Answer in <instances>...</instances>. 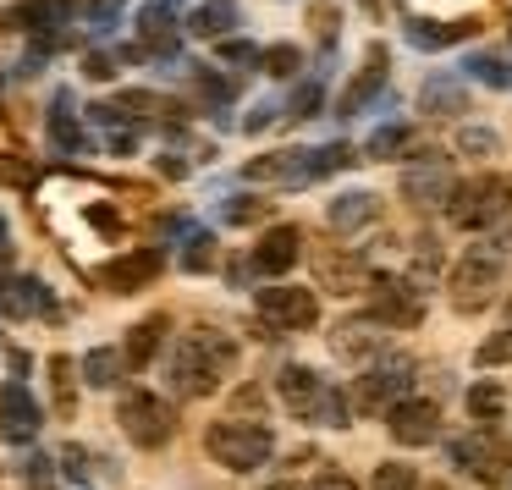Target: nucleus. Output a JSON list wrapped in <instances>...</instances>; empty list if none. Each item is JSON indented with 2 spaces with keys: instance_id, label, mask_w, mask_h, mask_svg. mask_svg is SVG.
Segmentation results:
<instances>
[{
  "instance_id": "23",
  "label": "nucleus",
  "mask_w": 512,
  "mask_h": 490,
  "mask_svg": "<svg viewBox=\"0 0 512 490\" xmlns=\"http://www.w3.org/2000/svg\"><path fill=\"white\" fill-rule=\"evenodd\" d=\"M325 221H331V232H364V226L380 221V199L375 193H342V199L325 210Z\"/></svg>"
},
{
  "instance_id": "12",
  "label": "nucleus",
  "mask_w": 512,
  "mask_h": 490,
  "mask_svg": "<svg viewBox=\"0 0 512 490\" xmlns=\"http://www.w3.org/2000/svg\"><path fill=\"white\" fill-rule=\"evenodd\" d=\"M386 430H391L397 446H424V441H435V430H441V408L424 402V397H397L386 408Z\"/></svg>"
},
{
  "instance_id": "20",
  "label": "nucleus",
  "mask_w": 512,
  "mask_h": 490,
  "mask_svg": "<svg viewBox=\"0 0 512 490\" xmlns=\"http://www.w3.org/2000/svg\"><path fill=\"white\" fill-rule=\"evenodd\" d=\"M149 276H160V248H138V254L111 259V265L100 270V281H105L111 292H138Z\"/></svg>"
},
{
  "instance_id": "26",
  "label": "nucleus",
  "mask_w": 512,
  "mask_h": 490,
  "mask_svg": "<svg viewBox=\"0 0 512 490\" xmlns=\"http://www.w3.org/2000/svg\"><path fill=\"white\" fill-rule=\"evenodd\" d=\"M226 28H237V12L226 0H210V6H193L188 12V34L193 39H221Z\"/></svg>"
},
{
  "instance_id": "9",
  "label": "nucleus",
  "mask_w": 512,
  "mask_h": 490,
  "mask_svg": "<svg viewBox=\"0 0 512 490\" xmlns=\"http://www.w3.org/2000/svg\"><path fill=\"white\" fill-rule=\"evenodd\" d=\"M452 463L463 474H474L479 485H501L512 474V446L496 430H468L463 441H452Z\"/></svg>"
},
{
  "instance_id": "7",
  "label": "nucleus",
  "mask_w": 512,
  "mask_h": 490,
  "mask_svg": "<svg viewBox=\"0 0 512 490\" xmlns=\"http://www.w3.org/2000/svg\"><path fill=\"white\" fill-rule=\"evenodd\" d=\"M369 320L375 325H397V331H413V325L424 320V292H419V281H408V276H369Z\"/></svg>"
},
{
  "instance_id": "8",
  "label": "nucleus",
  "mask_w": 512,
  "mask_h": 490,
  "mask_svg": "<svg viewBox=\"0 0 512 490\" xmlns=\"http://www.w3.org/2000/svg\"><path fill=\"white\" fill-rule=\"evenodd\" d=\"M254 303H259V331H265V342L276 331H309L320 320V298L303 287H265Z\"/></svg>"
},
{
  "instance_id": "16",
  "label": "nucleus",
  "mask_w": 512,
  "mask_h": 490,
  "mask_svg": "<svg viewBox=\"0 0 512 490\" xmlns=\"http://www.w3.org/2000/svg\"><path fill=\"white\" fill-rule=\"evenodd\" d=\"M419 166H408L402 171V199L408 204H441L446 199V188H452V177H446V160L435 155V149H424V155H413Z\"/></svg>"
},
{
  "instance_id": "5",
  "label": "nucleus",
  "mask_w": 512,
  "mask_h": 490,
  "mask_svg": "<svg viewBox=\"0 0 512 490\" xmlns=\"http://www.w3.org/2000/svg\"><path fill=\"white\" fill-rule=\"evenodd\" d=\"M501 292V243H479L457 259L452 270V309L457 314H479L490 309Z\"/></svg>"
},
{
  "instance_id": "39",
  "label": "nucleus",
  "mask_w": 512,
  "mask_h": 490,
  "mask_svg": "<svg viewBox=\"0 0 512 490\" xmlns=\"http://www.w3.org/2000/svg\"><path fill=\"white\" fill-rule=\"evenodd\" d=\"M320 100H325V94H320V83H303V89L292 94L287 116H292V122H309V116H320Z\"/></svg>"
},
{
  "instance_id": "32",
  "label": "nucleus",
  "mask_w": 512,
  "mask_h": 490,
  "mask_svg": "<svg viewBox=\"0 0 512 490\" xmlns=\"http://www.w3.org/2000/svg\"><path fill=\"white\" fill-rule=\"evenodd\" d=\"M215 265V237L210 232H188V248H182V270H210Z\"/></svg>"
},
{
  "instance_id": "47",
  "label": "nucleus",
  "mask_w": 512,
  "mask_h": 490,
  "mask_svg": "<svg viewBox=\"0 0 512 490\" xmlns=\"http://www.w3.org/2000/svg\"><path fill=\"white\" fill-rule=\"evenodd\" d=\"M270 122H276V105H254V111L243 116V127H248V133H265Z\"/></svg>"
},
{
  "instance_id": "50",
  "label": "nucleus",
  "mask_w": 512,
  "mask_h": 490,
  "mask_svg": "<svg viewBox=\"0 0 512 490\" xmlns=\"http://www.w3.org/2000/svg\"><path fill=\"white\" fill-rule=\"evenodd\" d=\"M0 248H6V221H0Z\"/></svg>"
},
{
  "instance_id": "52",
  "label": "nucleus",
  "mask_w": 512,
  "mask_h": 490,
  "mask_svg": "<svg viewBox=\"0 0 512 490\" xmlns=\"http://www.w3.org/2000/svg\"><path fill=\"white\" fill-rule=\"evenodd\" d=\"M424 490H446V485H424Z\"/></svg>"
},
{
  "instance_id": "44",
  "label": "nucleus",
  "mask_w": 512,
  "mask_h": 490,
  "mask_svg": "<svg viewBox=\"0 0 512 490\" xmlns=\"http://www.w3.org/2000/svg\"><path fill=\"white\" fill-rule=\"evenodd\" d=\"M0 177L17 182V188H28V182H34V166H23L17 155H0Z\"/></svg>"
},
{
  "instance_id": "34",
  "label": "nucleus",
  "mask_w": 512,
  "mask_h": 490,
  "mask_svg": "<svg viewBox=\"0 0 512 490\" xmlns=\"http://www.w3.org/2000/svg\"><path fill=\"white\" fill-rule=\"evenodd\" d=\"M347 166H358L353 160V144H325V149H314V177H325V171H347Z\"/></svg>"
},
{
  "instance_id": "28",
  "label": "nucleus",
  "mask_w": 512,
  "mask_h": 490,
  "mask_svg": "<svg viewBox=\"0 0 512 490\" xmlns=\"http://www.w3.org/2000/svg\"><path fill=\"white\" fill-rule=\"evenodd\" d=\"M463 72L474 83H485V89H501V94L512 89V61H501V56H468Z\"/></svg>"
},
{
  "instance_id": "30",
  "label": "nucleus",
  "mask_w": 512,
  "mask_h": 490,
  "mask_svg": "<svg viewBox=\"0 0 512 490\" xmlns=\"http://www.w3.org/2000/svg\"><path fill=\"white\" fill-rule=\"evenodd\" d=\"M50 391H56V413L61 419H72V408H78V391H72V358H50Z\"/></svg>"
},
{
  "instance_id": "24",
  "label": "nucleus",
  "mask_w": 512,
  "mask_h": 490,
  "mask_svg": "<svg viewBox=\"0 0 512 490\" xmlns=\"http://www.w3.org/2000/svg\"><path fill=\"white\" fill-rule=\"evenodd\" d=\"M320 281L336 292H364L369 287V265L358 254H320Z\"/></svg>"
},
{
  "instance_id": "46",
  "label": "nucleus",
  "mask_w": 512,
  "mask_h": 490,
  "mask_svg": "<svg viewBox=\"0 0 512 490\" xmlns=\"http://www.w3.org/2000/svg\"><path fill=\"white\" fill-rule=\"evenodd\" d=\"M122 6H127V0H94V6H89V17H94V28H111V23H116V17H122Z\"/></svg>"
},
{
  "instance_id": "48",
  "label": "nucleus",
  "mask_w": 512,
  "mask_h": 490,
  "mask_svg": "<svg viewBox=\"0 0 512 490\" xmlns=\"http://www.w3.org/2000/svg\"><path fill=\"white\" fill-rule=\"evenodd\" d=\"M314 490H358V485H353L347 474H336V468H325V474L314 479Z\"/></svg>"
},
{
  "instance_id": "27",
  "label": "nucleus",
  "mask_w": 512,
  "mask_h": 490,
  "mask_svg": "<svg viewBox=\"0 0 512 490\" xmlns=\"http://www.w3.org/2000/svg\"><path fill=\"white\" fill-rule=\"evenodd\" d=\"M122 353H116V347H94L89 358H83V380H89V386H116V380H122Z\"/></svg>"
},
{
  "instance_id": "31",
  "label": "nucleus",
  "mask_w": 512,
  "mask_h": 490,
  "mask_svg": "<svg viewBox=\"0 0 512 490\" xmlns=\"http://www.w3.org/2000/svg\"><path fill=\"white\" fill-rule=\"evenodd\" d=\"M298 67H303L298 45H270V50H259V72H265V78H292Z\"/></svg>"
},
{
  "instance_id": "21",
  "label": "nucleus",
  "mask_w": 512,
  "mask_h": 490,
  "mask_svg": "<svg viewBox=\"0 0 512 490\" xmlns=\"http://www.w3.org/2000/svg\"><path fill=\"white\" fill-rule=\"evenodd\" d=\"M166 331H171L166 314H149V320H138L133 331H127L122 364H127V369H149V364H155V353H160V342H166Z\"/></svg>"
},
{
  "instance_id": "38",
  "label": "nucleus",
  "mask_w": 512,
  "mask_h": 490,
  "mask_svg": "<svg viewBox=\"0 0 512 490\" xmlns=\"http://www.w3.org/2000/svg\"><path fill=\"white\" fill-rule=\"evenodd\" d=\"M188 72H193V89H199L204 100H215V105L232 100V83H226L221 72H210V67H188Z\"/></svg>"
},
{
  "instance_id": "37",
  "label": "nucleus",
  "mask_w": 512,
  "mask_h": 490,
  "mask_svg": "<svg viewBox=\"0 0 512 490\" xmlns=\"http://www.w3.org/2000/svg\"><path fill=\"white\" fill-rule=\"evenodd\" d=\"M375 490H419V474L408 463H380L375 468Z\"/></svg>"
},
{
  "instance_id": "33",
  "label": "nucleus",
  "mask_w": 512,
  "mask_h": 490,
  "mask_svg": "<svg viewBox=\"0 0 512 490\" xmlns=\"http://www.w3.org/2000/svg\"><path fill=\"white\" fill-rule=\"evenodd\" d=\"M265 210H270V204H265V199H254V193H232L221 215H226L232 226H248V221H265Z\"/></svg>"
},
{
  "instance_id": "13",
  "label": "nucleus",
  "mask_w": 512,
  "mask_h": 490,
  "mask_svg": "<svg viewBox=\"0 0 512 490\" xmlns=\"http://www.w3.org/2000/svg\"><path fill=\"white\" fill-rule=\"evenodd\" d=\"M39 402L28 397V386H17V380H6V386H0V435H6V441L12 446H28L39 435Z\"/></svg>"
},
{
  "instance_id": "51",
  "label": "nucleus",
  "mask_w": 512,
  "mask_h": 490,
  "mask_svg": "<svg viewBox=\"0 0 512 490\" xmlns=\"http://www.w3.org/2000/svg\"><path fill=\"white\" fill-rule=\"evenodd\" d=\"M507 320H512V292H507Z\"/></svg>"
},
{
  "instance_id": "45",
  "label": "nucleus",
  "mask_w": 512,
  "mask_h": 490,
  "mask_svg": "<svg viewBox=\"0 0 512 490\" xmlns=\"http://www.w3.org/2000/svg\"><path fill=\"white\" fill-rule=\"evenodd\" d=\"M83 72H89L94 83H105V78H116V61L105 56V50H94V56H83Z\"/></svg>"
},
{
  "instance_id": "15",
  "label": "nucleus",
  "mask_w": 512,
  "mask_h": 490,
  "mask_svg": "<svg viewBox=\"0 0 512 490\" xmlns=\"http://www.w3.org/2000/svg\"><path fill=\"white\" fill-rule=\"evenodd\" d=\"M177 45H182V28H177V17H171V6L166 0H149L144 12H138V56H177Z\"/></svg>"
},
{
  "instance_id": "10",
  "label": "nucleus",
  "mask_w": 512,
  "mask_h": 490,
  "mask_svg": "<svg viewBox=\"0 0 512 490\" xmlns=\"http://www.w3.org/2000/svg\"><path fill=\"white\" fill-rule=\"evenodd\" d=\"M408 380H413V358H402V353H391V358H380V364H369L364 375H358V391H353L358 413L391 408V402L408 391Z\"/></svg>"
},
{
  "instance_id": "25",
  "label": "nucleus",
  "mask_w": 512,
  "mask_h": 490,
  "mask_svg": "<svg viewBox=\"0 0 512 490\" xmlns=\"http://www.w3.org/2000/svg\"><path fill=\"white\" fill-rule=\"evenodd\" d=\"M50 144H56L61 155H78L83 149V127H78V116H72V94H56V105H50Z\"/></svg>"
},
{
  "instance_id": "42",
  "label": "nucleus",
  "mask_w": 512,
  "mask_h": 490,
  "mask_svg": "<svg viewBox=\"0 0 512 490\" xmlns=\"http://www.w3.org/2000/svg\"><path fill=\"white\" fill-rule=\"evenodd\" d=\"M221 61H232V67H259V50L248 45V39H221Z\"/></svg>"
},
{
  "instance_id": "2",
  "label": "nucleus",
  "mask_w": 512,
  "mask_h": 490,
  "mask_svg": "<svg viewBox=\"0 0 512 490\" xmlns=\"http://www.w3.org/2000/svg\"><path fill=\"white\" fill-rule=\"evenodd\" d=\"M276 391H281V402H287L303 424H325V430H342V424H347V397L331 386V380L314 375L309 364H287L276 375Z\"/></svg>"
},
{
  "instance_id": "41",
  "label": "nucleus",
  "mask_w": 512,
  "mask_h": 490,
  "mask_svg": "<svg viewBox=\"0 0 512 490\" xmlns=\"http://www.w3.org/2000/svg\"><path fill=\"white\" fill-rule=\"evenodd\" d=\"M23 479H28V490H56V463L50 457H28Z\"/></svg>"
},
{
  "instance_id": "1",
  "label": "nucleus",
  "mask_w": 512,
  "mask_h": 490,
  "mask_svg": "<svg viewBox=\"0 0 512 490\" xmlns=\"http://www.w3.org/2000/svg\"><path fill=\"white\" fill-rule=\"evenodd\" d=\"M232 364H237L232 336L199 325V331H188L177 342V353H171V386H177V397H210V391L232 375Z\"/></svg>"
},
{
  "instance_id": "4",
  "label": "nucleus",
  "mask_w": 512,
  "mask_h": 490,
  "mask_svg": "<svg viewBox=\"0 0 512 490\" xmlns=\"http://www.w3.org/2000/svg\"><path fill=\"white\" fill-rule=\"evenodd\" d=\"M204 452H210L221 468H232V474H248V468H259L270 452H276V435H270V424L221 419V424L204 430Z\"/></svg>"
},
{
  "instance_id": "17",
  "label": "nucleus",
  "mask_w": 512,
  "mask_h": 490,
  "mask_svg": "<svg viewBox=\"0 0 512 490\" xmlns=\"http://www.w3.org/2000/svg\"><path fill=\"white\" fill-rule=\"evenodd\" d=\"M386 67H391V56H386V45H369V56H364V72L353 78V89L336 100V116H358L369 100H375L380 89H386Z\"/></svg>"
},
{
  "instance_id": "3",
  "label": "nucleus",
  "mask_w": 512,
  "mask_h": 490,
  "mask_svg": "<svg viewBox=\"0 0 512 490\" xmlns=\"http://www.w3.org/2000/svg\"><path fill=\"white\" fill-rule=\"evenodd\" d=\"M446 221L457 232H479L490 221H507L512 215V177H468L446 188Z\"/></svg>"
},
{
  "instance_id": "6",
  "label": "nucleus",
  "mask_w": 512,
  "mask_h": 490,
  "mask_svg": "<svg viewBox=\"0 0 512 490\" xmlns=\"http://www.w3.org/2000/svg\"><path fill=\"white\" fill-rule=\"evenodd\" d=\"M116 419H122L127 441L144 446V452H155V446H166L171 435H177V408L160 402L155 391H127L122 408H116Z\"/></svg>"
},
{
  "instance_id": "40",
  "label": "nucleus",
  "mask_w": 512,
  "mask_h": 490,
  "mask_svg": "<svg viewBox=\"0 0 512 490\" xmlns=\"http://www.w3.org/2000/svg\"><path fill=\"white\" fill-rule=\"evenodd\" d=\"M457 149H463V155H496V133H485V127H463V133H457Z\"/></svg>"
},
{
  "instance_id": "22",
  "label": "nucleus",
  "mask_w": 512,
  "mask_h": 490,
  "mask_svg": "<svg viewBox=\"0 0 512 490\" xmlns=\"http://www.w3.org/2000/svg\"><path fill=\"white\" fill-rule=\"evenodd\" d=\"M474 34H479L474 17H463V23H424V17H408V45L413 50H446V45L474 39Z\"/></svg>"
},
{
  "instance_id": "19",
  "label": "nucleus",
  "mask_w": 512,
  "mask_h": 490,
  "mask_svg": "<svg viewBox=\"0 0 512 490\" xmlns=\"http://www.w3.org/2000/svg\"><path fill=\"white\" fill-rule=\"evenodd\" d=\"M419 105H424V116L457 122V116H468V83L452 78V72H435V78L419 89Z\"/></svg>"
},
{
  "instance_id": "35",
  "label": "nucleus",
  "mask_w": 512,
  "mask_h": 490,
  "mask_svg": "<svg viewBox=\"0 0 512 490\" xmlns=\"http://www.w3.org/2000/svg\"><path fill=\"white\" fill-rule=\"evenodd\" d=\"M408 127H380L375 138H369V160H391V155H402L408 149Z\"/></svg>"
},
{
  "instance_id": "43",
  "label": "nucleus",
  "mask_w": 512,
  "mask_h": 490,
  "mask_svg": "<svg viewBox=\"0 0 512 490\" xmlns=\"http://www.w3.org/2000/svg\"><path fill=\"white\" fill-rule=\"evenodd\" d=\"M435 237H419V243H413V270H419V276H430V270H441V254H435Z\"/></svg>"
},
{
  "instance_id": "18",
  "label": "nucleus",
  "mask_w": 512,
  "mask_h": 490,
  "mask_svg": "<svg viewBox=\"0 0 512 490\" xmlns=\"http://www.w3.org/2000/svg\"><path fill=\"white\" fill-rule=\"evenodd\" d=\"M331 353L342 364H375L380 358V325L375 320H342L331 331Z\"/></svg>"
},
{
  "instance_id": "29",
  "label": "nucleus",
  "mask_w": 512,
  "mask_h": 490,
  "mask_svg": "<svg viewBox=\"0 0 512 490\" xmlns=\"http://www.w3.org/2000/svg\"><path fill=\"white\" fill-rule=\"evenodd\" d=\"M501 408H507V391H501L496 380H479V386H468V413H474L479 424H496Z\"/></svg>"
},
{
  "instance_id": "36",
  "label": "nucleus",
  "mask_w": 512,
  "mask_h": 490,
  "mask_svg": "<svg viewBox=\"0 0 512 490\" xmlns=\"http://www.w3.org/2000/svg\"><path fill=\"white\" fill-rule=\"evenodd\" d=\"M474 364H479V369H496V364H512V331H496V336H490V342H479Z\"/></svg>"
},
{
  "instance_id": "49",
  "label": "nucleus",
  "mask_w": 512,
  "mask_h": 490,
  "mask_svg": "<svg viewBox=\"0 0 512 490\" xmlns=\"http://www.w3.org/2000/svg\"><path fill=\"white\" fill-rule=\"evenodd\" d=\"M270 490H303V485H292V479H281V485H270Z\"/></svg>"
},
{
  "instance_id": "14",
  "label": "nucleus",
  "mask_w": 512,
  "mask_h": 490,
  "mask_svg": "<svg viewBox=\"0 0 512 490\" xmlns=\"http://www.w3.org/2000/svg\"><path fill=\"white\" fill-rule=\"evenodd\" d=\"M298 254H303L298 226H270V232L259 237V248L248 254V270H254V276H287V270L298 265Z\"/></svg>"
},
{
  "instance_id": "11",
  "label": "nucleus",
  "mask_w": 512,
  "mask_h": 490,
  "mask_svg": "<svg viewBox=\"0 0 512 490\" xmlns=\"http://www.w3.org/2000/svg\"><path fill=\"white\" fill-rule=\"evenodd\" d=\"M243 182H259V188H303V182H314V149H276V155L248 160Z\"/></svg>"
}]
</instances>
